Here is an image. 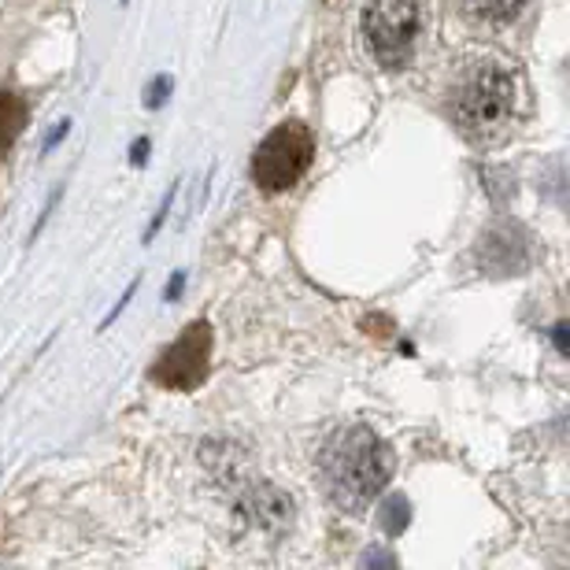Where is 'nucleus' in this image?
<instances>
[{"mask_svg": "<svg viewBox=\"0 0 570 570\" xmlns=\"http://www.w3.org/2000/svg\"><path fill=\"white\" fill-rule=\"evenodd\" d=\"M385 508L396 511V515H385V519H382V527H385V533H393V538H396V533L404 530V522H407V500H404V497H393Z\"/></svg>", "mask_w": 570, "mask_h": 570, "instance_id": "1a4fd4ad", "label": "nucleus"}, {"mask_svg": "<svg viewBox=\"0 0 570 570\" xmlns=\"http://www.w3.org/2000/svg\"><path fill=\"white\" fill-rule=\"evenodd\" d=\"M315 156V138L304 122H282L259 141L256 156H253V178L259 189L267 193H285L293 189L296 181L304 178V170L312 167Z\"/></svg>", "mask_w": 570, "mask_h": 570, "instance_id": "20e7f679", "label": "nucleus"}, {"mask_svg": "<svg viewBox=\"0 0 570 570\" xmlns=\"http://www.w3.org/2000/svg\"><path fill=\"white\" fill-rule=\"evenodd\" d=\"M533 0H460V11L466 22L474 27H489V30H500V27H511V22L522 19Z\"/></svg>", "mask_w": 570, "mask_h": 570, "instance_id": "423d86ee", "label": "nucleus"}, {"mask_svg": "<svg viewBox=\"0 0 570 570\" xmlns=\"http://www.w3.org/2000/svg\"><path fill=\"white\" fill-rule=\"evenodd\" d=\"M449 108L466 141L493 145L504 138L511 116H515V78L493 60L471 63L455 78Z\"/></svg>", "mask_w": 570, "mask_h": 570, "instance_id": "f03ea898", "label": "nucleus"}, {"mask_svg": "<svg viewBox=\"0 0 570 570\" xmlns=\"http://www.w3.org/2000/svg\"><path fill=\"white\" fill-rule=\"evenodd\" d=\"M67 130H71V122H67V119H63V122H56V134H52L49 141H45V148H56V145H60V141L67 138Z\"/></svg>", "mask_w": 570, "mask_h": 570, "instance_id": "ddd939ff", "label": "nucleus"}, {"mask_svg": "<svg viewBox=\"0 0 570 570\" xmlns=\"http://www.w3.org/2000/svg\"><path fill=\"white\" fill-rule=\"evenodd\" d=\"M22 127H27V105H22V97L11 94V89H0V164L16 148Z\"/></svg>", "mask_w": 570, "mask_h": 570, "instance_id": "6e6552de", "label": "nucleus"}, {"mask_svg": "<svg viewBox=\"0 0 570 570\" xmlns=\"http://www.w3.org/2000/svg\"><path fill=\"white\" fill-rule=\"evenodd\" d=\"M122 4H127V0H122Z\"/></svg>", "mask_w": 570, "mask_h": 570, "instance_id": "dca6fc26", "label": "nucleus"}, {"mask_svg": "<svg viewBox=\"0 0 570 570\" xmlns=\"http://www.w3.org/2000/svg\"><path fill=\"white\" fill-rule=\"evenodd\" d=\"M430 0H367L363 4V38L382 67H404L426 33Z\"/></svg>", "mask_w": 570, "mask_h": 570, "instance_id": "7ed1b4c3", "label": "nucleus"}, {"mask_svg": "<svg viewBox=\"0 0 570 570\" xmlns=\"http://www.w3.org/2000/svg\"><path fill=\"white\" fill-rule=\"evenodd\" d=\"M212 348H215L212 326L204 323V318H197V323H189L164 352H159V360L153 363L148 379L170 393L200 390L212 371Z\"/></svg>", "mask_w": 570, "mask_h": 570, "instance_id": "39448f33", "label": "nucleus"}, {"mask_svg": "<svg viewBox=\"0 0 570 570\" xmlns=\"http://www.w3.org/2000/svg\"><path fill=\"white\" fill-rule=\"evenodd\" d=\"M175 193H178V181L175 186L167 189V197H164V204H159V212L153 215V223L145 226V242H153V234L159 230V226H164V219H167V212H170V204H175Z\"/></svg>", "mask_w": 570, "mask_h": 570, "instance_id": "9d476101", "label": "nucleus"}, {"mask_svg": "<svg viewBox=\"0 0 570 570\" xmlns=\"http://www.w3.org/2000/svg\"><path fill=\"white\" fill-rule=\"evenodd\" d=\"M145 153H148V138H141V141H134V148H130V156H134V164H145Z\"/></svg>", "mask_w": 570, "mask_h": 570, "instance_id": "4468645a", "label": "nucleus"}, {"mask_svg": "<svg viewBox=\"0 0 570 570\" xmlns=\"http://www.w3.org/2000/svg\"><path fill=\"white\" fill-rule=\"evenodd\" d=\"M242 515L248 522H259V527H278V519H289L293 515V504L282 489H271V485H256L253 493L242 500Z\"/></svg>", "mask_w": 570, "mask_h": 570, "instance_id": "0eeeda50", "label": "nucleus"}, {"mask_svg": "<svg viewBox=\"0 0 570 570\" xmlns=\"http://www.w3.org/2000/svg\"><path fill=\"white\" fill-rule=\"evenodd\" d=\"M167 94H170V78H159V82L148 86V100H145V105L148 108H159L167 100Z\"/></svg>", "mask_w": 570, "mask_h": 570, "instance_id": "9b49d317", "label": "nucleus"}, {"mask_svg": "<svg viewBox=\"0 0 570 570\" xmlns=\"http://www.w3.org/2000/svg\"><path fill=\"white\" fill-rule=\"evenodd\" d=\"M318 478L341 511L360 515L385 493L393 478V452L371 426H345L318 452Z\"/></svg>", "mask_w": 570, "mask_h": 570, "instance_id": "f257e3e1", "label": "nucleus"}, {"mask_svg": "<svg viewBox=\"0 0 570 570\" xmlns=\"http://www.w3.org/2000/svg\"><path fill=\"white\" fill-rule=\"evenodd\" d=\"M181 285H186V271H175V278H170V285H167V301H175V296L181 293Z\"/></svg>", "mask_w": 570, "mask_h": 570, "instance_id": "f8f14e48", "label": "nucleus"}, {"mask_svg": "<svg viewBox=\"0 0 570 570\" xmlns=\"http://www.w3.org/2000/svg\"><path fill=\"white\" fill-rule=\"evenodd\" d=\"M563 334H567V326H556V330H552L556 345H560V352H563V356H567V337H563Z\"/></svg>", "mask_w": 570, "mask_h": 570, "instance_id": "2eb2a0df", "label": "nucleus"}]
</instances>
